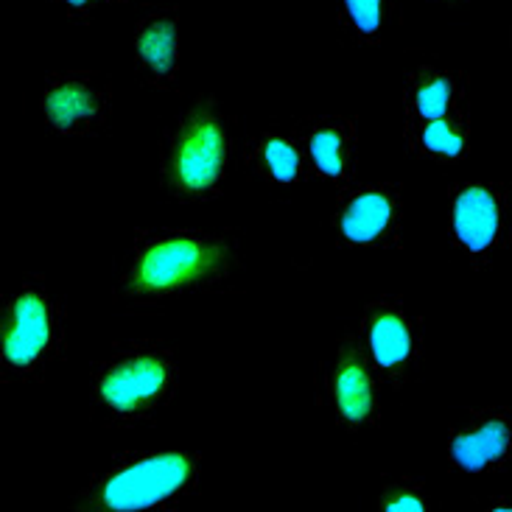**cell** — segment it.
Here are the masks:
<instances>
[{
	"instance_id": "cell-1",
	"label": "cell",
	"mask_w": 512,
	"mask_h": 512,
	"mask_svg": "<svg viewBox=\"0 0 512 512\" xmlns=\"http://www.w3.org/2000/svg\"><path fill=\"white\" fill-rule=\"evenodd\" d=\"M244 272L236 230L135 227L112 269V300L132 317L163 314L199 294L230 289Z\"/></svg>"
},
{
	"instance_id": "cell-2",
	"label": "cell",
	"mask_w": 512,
	"mask_h": 512,
	"mask_svg": "<svg viewBox=\"0 0 512 512\" xmlns=\"http://www.w3.org/2000/svg\"><path fill=\"white\" fill-rule=\"evenodd\" d=\"M180 350L166 339L138 336L112 342L87 373L90 412L101 429L129 431L157 423L177 398Z\"/></svg>"
},
{
	"instance_id": "cell-3",
	"label": "cell",
	"mask_w": 512,
	"mask_h": 512,
	"mask_svg": "<svg viewBox=\"0 0 512 512\" xmlns=\"http://www.w3.org/2000/svg\"><path fill=\"white\" fill-rule=\"evenodd\" d=\"M236 118L216 96H196L160 135V188L171 202L205 205L224 194L236 166Z\"/></svg>"
},
{
	"instance_id": "cell-4",
	"label": "cell",
	"mask_w": 512,
	"mask_h": 512,
	"mask_svg": "<svg viewBox=\"0 0 512 512\" xmlns=\"http://www.w3.org/2000/svg\"><path fill=\"white\" fill-rule=\"evenodd\" d=\"M70 308L51 277L26 272L0 294V381L37 387L68 361Z\"/></svg>"
},
{
	"instance_id": "cell-5",
	"label": "cell",
	"mask_w": 512,
	"mask_h": 512,
	"mask_svg": "<svg viewBox=\"0 0 512 512\" xmlns=\"http://www.w3.org/2000/svg\"><path fill=\"white\" fill-rule=\"evenodd\" d=\"M205 459L188 448L118 451L107 457L73 493L79 512H174L202 490Z\"/></svg>"
},
{
	"instance_id": "cell-6",
	"label": "cell",
	"mask_w": 512,
	"mask_h": 512,
	"mask_svg": "<svg viewBox=\"0 0 512 512\" xmlns=\"http://www.w3.org/2000/svg\"><path fill=\"white\" fill-rule=\"evenodd\" d=\"M448 244L473 272H490L512 250V182L459 180L445 191Z\"/></svg>"
},
{
	"instance_id": "cell-7",
	"label": "cell",
	"mask_w": 512,
	"mask_h": 512,
	"mask_svg": "<svg viewBox=\"0 0 512 512\" xmlns=\"http://www.w3.org/2000/svg\"><path fill=\"white\" fill-rule=\"evenodd\" d=\"M314 389L319 406L350 440L381 429L387 387L364 356L356 331L345 333L319 364Z\"/></svg>"
},
{
	"instance_id": "cell-8",
	"label": "cell",
	"mask_w": 512,
	"mask_h": 512,
	"mask_svg": "<svg viewBox=\"0 0 512 512\" xmlns=\"http://www.w3.org/2000/svg\"><path fill=\"white\" fill-rule=\"evenodd\" d=\"M353 331L387 392H403L415 384L426 364V339L423 319L406 297L381 294L370 300Z\"/></svg>"
},
{
	"instance_id": "cell-9",
	"label": "cell",
	"mask_w": 512,
	"mask_h": 512,
	"mask_svg": "<svg viewBox=\"0 0 512 512\" xmlns=\"http://www.w3.org/2000/svg\"><path fill=\"white\" fill-rule=\"evenodd\" d=\"M37 107L56 138H101L115 115L112 76L101 70H54L42 79Z\"/></svg>"
},
{
	"instance_id": "cell-10",
	"label": "cell",
	"mask_w": 512,
	"mask_h": 512,
	"mask_svg": "<svg viewBox=\"0 0 512 512\" xmlns=\"http://www.w3.org/2000/svg\"><path fill=\"white\" fill-rule=\"evenodd\" d=\"M406 202L398 182H353L339 191L331 213L333 241L342 250L403 247Z\"/></svg>"
},
{
	"instance_id": "cell-11",
	"label": "cell",
	"mask_w": 512,
	"mask_h": 512,
	"mask_svg": "<svg viewBox=\"0 0 512 512\" xmlns=\"http://www.w3.org/2000/svg\"><path fill=\"white\" fill-rule=\"evenodd\" d=\"M445 465L457 476H499L512 471V409H465L445 434Z\"/></svg>"
},
{
	"instance_id": "cell-12",
	"label": "cell",
	"mask_w": 512,
	"mask_h": 512,
	"mask_svg": "<svg viewBox=\"0 0 512 512\" xmlns=\"http://www.w3.org/2000/svg\"><path fill=\"white\" fill-rule=\"evenodd\" d=\"M132 65L146 90L168 93L180 82L182 14L180 6H143L132 26Z\"/></svg>"
},
{
	"instance_id": "cell-13",
	"label": "cell",
	"mask_w": 512,
	"mask_h": 512,
	"mask_svg": "<svg viewBox=\"0 0 512 512\" xmlns=\"http://www.w3.org/2000/svg\"><path fill=\"white\" fill-rule=\"evenodd\" d=\"M311 166V180L342 191L356 182L361 160L359 124L347 115H305L294 121Z\"/></svg>"
},
{
	"instance_id": "cell-14",
	"label": "cell",
	"mask_w": 512,
	"mask_h": 512,
	"mask_svg": "<svg viewBox=\"0 0 512 512\" xmlns=\"http://www.w3.org/2000/svg\"><path fill=\"white\" fill-rule=\"evenodd\" d=\"M403 121H431L473 112L471 76L443 62H420L403 76Z\"/></svg>"
},
{
	"instance_id": "cell-15",
	"label": "cell",
	"mask_w": 512,
	"mask_h": 512,
	"mask_svg": "<svg viewBox=\"0 0 512 512\" xmlns=\"http://www.w3.org/2000/svg\"><path fill=\"white\" fill-rule=\"evenodd\" d=\"M244 168L250 177L275 188H294L311 180L305 146L294 126H269L247 138Z\"/></svg>"
},
{
	"instance_id": "cell-16",
	"label": "cell",
	"mask_w": 512,
	"mask_h": 512,
	"mask_svg": "<svg viewBox=\"0 0 512 512\" xmlns=\"http://www.w3.org/2000/svg\"><path fill=\"white\" fill-rule=\"evenodd\" d=\"M406 154L431 166H459L471 157L473 112H457L431 121H403Z\"/></svg>"
},
{
	"instance_id": "cell-17",
	"label": "cell",
	"mask_w": 512,
	"mask_h": 512,
	"mask_svg": "<svg viewBox=\"0 0 512 512\" xmlns=\"http://www.w3.org/2000/svg\"><path fill=\"white\" fill-rule=\"evenodd\" d=\"M392 12H395L392 0H333L339 31L350 45H361V48H375L387 40Z\"/></svg>"
},
{
	"instance_id": "cell-18",
	"label": "cell",
	"mask_w": 512,
	"mask_h": 512,
	"mask_svg": "<svg viewBox=\"0 0 512 512\" xmlns=\"http://www.w3.org/2000/svg\"><path fill=\"white\" fill-rule=\"evenodd\" d=\"M375 504H378V510L387 512H431L437 507L434 496L429 493V482L423 476H409V473L381 476Z\"/></svg>"
},
{
	"instance_id": "cell-19",
	"label": "cell",
	"mask_w": 512,
	"mask_h": 512,
	"mask_svg": "<svg viewBox=\"0 0 512 512\" xmlns=\"http://www.w3.org/2000/svg\"><path fill=\"white\" fill-rule=\"evenodd\" d=\"M54 3L73 26H90V23H96L101 14L110 12L112 6H121V3H129V0H54Z\"/></svg>"
},
{
	"instance_id": "cell-20",
	"label": "cell",
	"mask_w": 512,
	"mask_h": 512,
	"mask_svg": "<svg viewBox=\"0 0 512 512\" xmlns=\"http://www.w3.org/2000/svg\"><path fill=\"white\" fill-rule=\"evenodd\" d=\"M485 510H512V496H490L485 499Z\"/></svg>"
},
{
	"instance_id": "cell-21",
	"label": "cell",
	"mask_w": 512,
	"mask_h": 512,
	"mask_svg": "<svg viewBox=\"0 0 512 512\" xmlns=\"http://www.w3.org/2000/svg\"><path fill=\"white\" fill-rule=\"evenodd\" d=\"M431 3H437V6H462L468 0H431Z\"/></svg>"
},
{
	"instance_id": "cell-22",
	"label": "cell",
	"mask_w": 512,
	"mask_h": 512,
	"mask_svg": "<svg viewBox=\"0 0 512 512\" xmlns=\"http://www.w3.org/2000/svg\"><path fill=\"white\" fill-rule=\"evenodd\" d=\"M510 51H512V20H510Z\"/></svg>"
}]
</instances>
